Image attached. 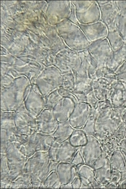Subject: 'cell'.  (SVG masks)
Wrapping results in <instances>:
<instances>
[{
    "mask_svg": "<svg viewBox=\"0 0 126 189\" xmlns=\"http://www.w3.org/2000/svg\"><path fill=\"white\" fill-rule=\"evenodd\" d=\"M109 161V158L103 152L94 162L92 167L93 170L100 168L104 166Z\"/></svg>",
    "mask_w": 126,
    "mask_h": 189,
    "instance_id": "8",
    "label": "cell"
},
{
    "mask_svg": "<svg viewBox=\"0 0 126 189\" xmlns=\"http://www.w3.org/2000/svg\"><path fill=\"white\" fill-rule=\"evenodd\" d=\"M126 133V126L122 122L112 136L120 141L125 138Z\"/></svg>",
    "mask_w": 126,
    "mask_h": 189,
    "instance_id": "9",
    "label": "cell"
},
{
    "mask_svg": "<svg viewBox=\"0 0 126 189\" xmlns=\"http://www.w3.org/2000/svg\"><path fill=\"white\" fill-rule=\"evenodd\" d=\"M119 149L122 154L126 163V138H124L119 143Z\"/></svg>",
    "mask_w": 126,
    "mask_h": 189,
    "instance_id": "12",
    "label": "cell"
},
{
    "mask_svg": "<svg viewBox=\"0 0 126 189\" xmlns=\"http://www.w3.org/2000/svg\"><path fill=\"white\" fill-rule=\"evenodd\" d=\"M125 138H126V135H125Z\"/></svg>",
    "mask_w": 126,
    "mask_h": 189,
    "instance_id": "16",
    "label": "cell"
},
{
    "mask_svg": "<svg viewBox=\"0 0 126 189\" xmlns=\"http://www.w3.org/2000/svg\"><path fill=\"white\" fill-rule=\"evenodd\" d=\"M86 144L79 148L85 164L92 167L96 160L102 153L101 144L94 135H87Z\"/></svg>",
    "mask_w": 126,
    "mask_h": 189,
    "instance_id": "1",
    "label": "cell"
},
{
    "mask_svg": "<svg viewBox=\"0 0 126 189\" xmlns=\"http://www.w3.org/2000/svg\"><path fill=\"white\" fill-rule=\"evenodd\" d=\"M79 176L89 180L94 188H99V185L96 183L94 177V170L92 168L85 164L76 166Z\"/></svg>",
    "mask_w": 126,
    "mask_h": 189,
    "instance_id": "6",
    "label": "cell"
},
{
    "mask_svg": "<svg viewBox=\"0 0 126 189\" xmlns=\"http://www.w3.org/2000/svg\"><path fill=\"white\" fill-rule=\"evenodd\" d=\"M43 97L36 85L31 86L29 96L25 102V107L28 112H41L45 105Z\"/></svg>",
    "mask_w": 126,
    "mask_h": 189,
    "instance_id": "2",
    "label": "cell"
},
{
    "mask_svg": "<svg viewBox=\"0 0 126 189\" xmlns=\"http://www.w3.org/2000/svg\"><path fill=\"white\" fill-rule=\"evenodd\" d=\"M102 152L109 158L116 149L118 148L120 141L113 136L98 140Z\"/></svg>",
    "mask_w": 126,
    "mask_h": 189,
    "instance_id": "4",
    "label": "cell"
},
{
    "mask_svg": "<svg viewBox=\"0 0 126 189\" xmlns=\"http://www.w3.org/2000/svg\"><path fill=\"white\" fill-rule=\"evenodd\" d=\"M120 78L122 81L126 83V60L123 62L121 68Z\"/></svg>",
    "mask_w": 126,
    "mask_h": 189,
    "instance_id": "14",
    "label": "cell"
},
{
    "mask_svg": "<svg viewBox=\"0 0 126 189\" xmlns=\"http://www.w3.org/2000/svg\"><path fill=\"white\" fill-rule=\"evenodd\" d=\"M117 188H126V179L120 182L118 184Z\"/></svg>",
    "mask_w": 126,
    "mask_h": 189,
    "instance_id": "15",
    "label": "cell"
},
{
    "mask_svg": "<svg viewBox=\"0 0 126 189\" xmlns=\"http://www.w3.org/2000/svg\"><path fill=\"white\" fill-rule=\"evenodd\" d=\"M111 171L110 159L104 166L94 170V179L100 188H103L109 182Z\"/></svg>",
    "mask_w": 126,
    "mask_h": 189,
    "instance_id": "3",
    "label": "cell"
},
{
    "mask_svg": "<svg viewBox=\"0 0 126 189\" xmlns=\"http://www.w3.org/2000/svg\"><path fill=\"white\" fill-rule=\"evenodd\" d=\"M79 148L72 160V163L76 166L85 164L83 158Z\"/></svg>",
    "mask_w": 126,
    "mask_h": 189,
    "instance_id": "11",
    "label": "cell"
},
{
    "mask_svg": "<svg viewBox=\"0 0 126 189\" xmlns=\"http://www.w3.org/2000/svg\"><path fill=\"white\" fill-rule=\"evenodd\" d=\"M111 169L121 173L126 168V163L119 148L116 149L110 158Z\"/></svg>",
    "mask_w": 126,
    "mask_h": 189,
    "instance_id": "5",
    "label": "cell"
},
{
    "mask_svg": "<svg viewBox=\"0 0 126 189\" xmlns=\"http://www.w3.org/2000/svg\"><path fill=\"white\" fill-rule=\"evenodd\" d=\"M87 142V135L83 130L76 129L71 134L69 143L73 146L79 148L85 145Z\"/></svg>",
    "mask_w": 126,
    "mask_h": 189,
    "instance_id": "7",
    "label": "cell"
},
{
    "mask_svg": "<svg viewBox=\"0 0 126 189\" xmlns=\"http://www.w3.org/2000/svg\"><path fill=\"white\" fill-rule=\"evenodd\" d=\"M121 179V173L119 171L111 169L109 182L118 185Z\"/></svg>",
    "mask_w": 126,
    "mask_h": 189,
    "instance_id": "10",
    "label": "cell"
},
{
    "mask_svg": "<svg viewBox=\"0 0 126 189\" xmlns=\"http://www.w3.org/2000/svg\"><path fill=\"white\" fill-rule=\"evenodd\" d=\"M122 35L123 40L126 42V13H124L122 16Z\"/></svg>",
    "mask_w": 126,
    "mask_h": 189,
    "instance_id": "13",
    "label": "cell"
}]
</instances>
